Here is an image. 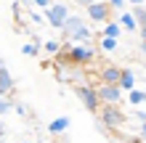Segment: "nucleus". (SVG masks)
<instances>
[{"instance_id": "nucleus-1", "label": "nucleus", "mask_w": 146, "mask_h": 143, "mask_svg": "<svg viewBox=\"0 0 146 143\" xmlns=\"http://www.w3.org/2000/svg\"><path fill=\"white\" fill-rule=\"evenodd\" d=\"M58 56L66 58V61L74 64V66H88V64H93V58H96V48H93L88 40H82V43H72V45H69V40H66V43H61Z\"/></svg>"}, {"instance_id": "nucleus-2", "label": "nucleus", "mask_w": 146, "mask_h": 143, "mask_svg": "<svg viewBox=\"0 0 146 143\" xmlns=\"http://www.w3.org/2000/svg\"><path fill=\"white\" fill-rule=\"evenodd\" d=\"M64 35H66V40L69 43H82V40H90V27L85 24V19L82 16H77V13H69L66 16V21H64Z\"/></svg>"}, {"instance_id": "nucleus-3", "label": "nucleus", "mask_w": 146, "mask_h": 143, "mask_svg": "<svg viewBox=\"0 0 146 143\" xmlns=\"http://www.w3.org/2000/svg\"><path fill=\"white\" fill-rule=\"evenodd\" d=\"M98 119L104 127L109 130H119L125 125V114H122V109H119V103H101L98 109Z\"/></svg>"}, {"instance_id": "nucleus-4", "label": "nucleus", "mask_w": 146, "mask_h": 143, "mask_svg": "<svg viewBox=\"0 0 146 143\" xmlns=\"http://www.w3.org/2000/svg\"><path fill=\"white\" fill-rule=\"evenodd\" d=\"M42 13H45V24L53 29H61L66 16H69V5L64 3V0H53L48 8H42Z\"/></svg>"}, {"instance_id": "nucleus-5", "label": "nucleus", "mask_w": 146, "mask_h": 143, "mask_svg": "<svg viewBox=\"0 0 146 143\" xmlns=\"http://www.w3.org/2000/svg\"><path fill=\"white\" fill-rule=\"evenodd\" d=\"M74 93H77V98L82 101V106L88 109V111H98V109H101L98 90L93 88V85H77V88H74Z\"/></svg>"}, {"instance_id": "nucleus-6", "label": "nucleus", "mask_w": 146, "mask_h": 143, "mask_svg": "<svg viewBox=\"0 0 146 143\" xmlns=\"http://www.w3.org/2000/svg\"><path fill=\"white\" fill-rule=\"evenodd\" d=\"M85 13H88L90 21H109L111 19V3L109 0H93V3L85 5Z\"/></svg>"}, {"instance_id": "nucleus-7", "label": "nucleus", "mask_w": 146, "mask_h": 143, "mask_svg": "<svg viewBox=\"0 0 146 143\" xmlns=\"http://www.w3.org/2000/svg\"><path fill=\"white\" fill-rule=\"evenodd\" d=\"M96 90H98L101 103H119V101H122V93H125L117 82H101V85H96Z\"/></svg>"}, {"instance_id": "nucleus-8", "label": "nucleus", "mask_w": 146, "mask_h": 143, "mask_svg": "<svg viewBox=\"0 0 146 143\" xmlns=\"http://www.w3.org/2000/svg\"><path fill=\"white\" fill-rule=\"evenodd\" d=\"M69 127H72V119H69V117H56L53 122H48V132H50V135H64Z\"/></svg>"}, {"instance_id": "nucleus-9", "label": "nucleus", "mask_w": 146, "mask_h": 143, "mask_svg": "<svg viewBox=\"0 0 146 143\" xmlns=\"http://www.w3.org/2000/svg\"><path fill=\"white\" fill-rule=\"evenodd\" d=\"M119 74H122V66L106 64L104 69H101V82H119Z\"/></svg>"}, {"instance_id": "nucleus-10", "label": "nucleus", "mask_w": 146, "mask_h": 143, "mask_svg": "<svg viewBox=\"0 0 146 143\" xmlns=\"http://www.w3.org/2000/svg\"><path fill=\"white\" fill-rule=\"evenodd\" d=\"M117 85L122 88L125 93H127V90H133V88H135V72H133V69H122V74H119V82H117Z\"/></svg>"}, {"instance_id": "nucleus-11", "label": "nucleus", "mask_w": 146, "mask_h": 143, "mask_svg": "<svg viewBox=\"0 0 146 143\" xmlns=\"http://www.w3.org/2000/svg\"><path fill=\"white\" fill-rule=\"evenodd\" d=\"M11 90H13V77H11V72L3 66V69H0V96H8Z\"/></svg>"}, {"instance_id": "nucleus-12", "label": "nucleus", "mask_w": 146, "mask_h": 143, "mask_svg": "<svg viewBox=\"0 0 146 143\" xmlns=\"http://www.w3.org/2000/svg\"><path fill=\"white\" fill-rule=\"evenodd\" d=\"M127 103L130 106H143L146 103V90H141V88L127 90Z\"/></svg>"}, {"instance_id": "nucleus-13", "label": "nucleus", "mask_w": 146, "mask_h": 143, "mask_svg": "<svg viewBox=\"0 0 146 143\" xmlns=\"http://www.w3.org/2000/svg\"><path fill=\"white\" fill-rule=\"evenodd\" d=\"M117 45H119V37H109V35H101V43H98V48L104 50V53H111V50H117Z\"/></svg>"}, {"instance_id": "nucleus-14", "label": "nucleus", "mask_w": 146, "mask_h": 143, "mask_svg": "<svg viewBox=\"0 0 146 143\" xmlns=\"http://www.w3.org/2000/svg\"><path fill=\"white\" fill-rule=\"evenodd\" d=\"M101 35L119 37V35H122V24H119V21H104V29H101Z\"/></svg>"}, {"instance_id": "nucleus-15", "label": "nucleus", "mask_w": 146, "mask_h": 143, "mask_svg": "<svg viewBox=\"0 0 146 143\" xmlns=\"http://www.w3.org/2000/svg\"><path fill=\"white\" fill-rule=\"evenodd\" d=\"M119 24H122V29H127V32H135V29L141 27L138 19H135L133 13H122V16H119Z\"/></svg>"}, {"instance_id": "nucleus-16", "label": "nucleus", "mask_w": 146, "mask_h": 143, "mask_svg": "<svg viewBox=\"0 0 146 143\" xmlns=\"http://www.w3.org/2000/svg\"><path fill=\"white\" fill-rule=\"evenodd\" d=\"M58 50H61V40H45L42 43V53L45 56H58Z\"/></svg>"}, {"instance_id": "nucleus-17", "label": "nucleus", "mask_w": 146, "mask_h": 143, "mask_svg": "<svg viewBox=\"0 0 146 143\" xmlns=\"http://www.w3.org/2000/svg\"><path fill=\"white\" fill-rule=\"evenodd\" d=\"M21 53H24V56H37V53H40V45H37V43H24V45H21Z\"/></svg>"}, {"instance_id": "nucleus-18", "label": "nucleus", "mask_w": 146, "mask_h": 143, "mask_svg": "<svg viewBox=\"0 0 146 143\" xmlns=\"http://www.w3.org/2000/svg\"><path fill=\"white\" fill-rule=\"evenodd\" d=\"M11 109H13V101L8 98V96H0V117H3V114H8Z\"/></svg>"}, {"instance_id": "nucleus-19", "label": "nucleus", "mask_w": 146, "mask_h": 143, "mask_svg": "<svg viewBox=\"0 0 146 143\" xmlns=\"http://www.w3.org/2000/svg\"><path fill=\"white\" fill-rule=\"evenodd\" d=\"M133 16L138 19V24H146V8L143 5H133Z\"/></svg>"}, {"instance_id": "nucleus-20", "label": "nucleus", "mask_w": 146, "mask_h": 143, "mask_svg": "<svg viewBox=\"0 0 146 143\" xmlns=\"http://www.w3.org/2000/svg\"><path fill=\"white\" fill-rule=\"evenodd\" d=\"M13 111L19 114V117H27V114H29V111H27V106H24V103H13Z\"/></svg>"}, {"instance_id": "nucleus-21", "label": "nucleus", "mask_w": 146, "mask_h": 143, "mask_svg": "<svg viewBox=\"0 0 146 143\" xmlns=\"http://www.w3.org/2000/svg\"><path fill=\"white\" fill-rule=\"evenodd\" d=\"M32 3H35L37 8H48L50 3H53V0H32Z\"/></svg>"}, {"instance_id": "nucleus-22", "label": "nucleus", "mask_w": 146, "mask_h": 143, "mask_svg": "<svg viewBox=\"0 0 146 143\" xmlns=\"http://www.w3.org/2000/svg\"><path fill=\"white\" fill-rule=\"evenodd\" d=\"M109 3H111V8H122L127 0H109Z\"/></svg>"}, {"instance_id": "nucleus-23", "label": "nucleus", "mask_w": 146, "mask_h": 143, "mask_svg": "<svg viewBox=\"0 0 146 143\" xmlns=\"http://www.w3.org/2000/svg\"><path fill=\"white\" fill-rule=\"evenodd\" d=\"M135 119H138V122H146V111H141V109H138V111H135Z\"/></svg>"}, {"instance_id": "nucleus-24", "label": "nucleus", "mask_w": 146, "mask_h": 143, "mask_svg": "<svg viewBox=\"0 0 146 143\" xmlns=\"http://www.w3.org/2000/svg\"><path fill=\"white\" fill-rule=\"evenodd\" d=\"M69 3H74V5H88V3H93V0H69Z\"/></svg>"}, {"instance_id": "nucleus-25", "label": "nucleus", "mask_w": 146, "mask_h": 143, "mask_svg": "<svg viewBox=\"0 0 146 143\" xmlns=\"http://www.w3.org/2000/svg\"><path fill=\"white\" fill-rule=\"evenodd\" d=\"M141 138L146 140V122H141Z\"/></svg>"}, {"instance_id": "nucleus-26", "label": "nucleus", "mask_w": 146, "mask_h": 143, "mask_svg": "<svg viewBox=\"0 0 146 143\" xmlns=\"http://www.w3.org/2000/svg\"><path fill=\"white\" fill-rule=\"evenodd\" d=\"M141 53H143V56H146V37H143V40H141Z\"/></svg>"}, {"instance_id": "nucleus-27", "label": "nucleus", "mask_w": 146, "mask_h": 143, "mask_svg": "<svg viewBox=\"0 0 146 143\" xmlns=\"http://www.w3.org/2000/svg\"><path fill=\"white\" fill-rule=\"evenodd\" d=\"M127 3H133V5H143L146 0H127Z\"/></svg>"}, {"instance_id": "nucleus-28", "label": "nucleus", "mask_w": 146, "mask_h": 143, "mask_svg": "<svg viewBox=\"0 0 146 143\" xmlns=\"http://www.w3.org/2000/svg\"><path fill=\"white\" fill-rule=\"evenodd\" d=\"M141 37H146V24H141Z\"/></svg>"}, {"instance_id": "nucleus-29", "label": "nucleus", "mask_w": 146, "mask_h": 143, "mask_svg": "<svg viewBox=\"0 0 146 143\" xmlns=\"http://www.w3.org/2000/svg\"><path fill=\"white\" fill-rule=\"evenodd\" d=\"M19 3H21V5H29V3H32V0H19Z\"/></svg>"}, {"instance_id": "nucleus-30", "label": "nucleus", "mask_w": 146, "mask_h": 143, "mask_svg": "<svg viewBox=\"0 0 146 143\" xmlns=\"http://www.w3.org/2000/svg\"><path fill=\"white\" fill-rule=\"evenodd\" d=\"M3 66H5V64H3V58H0V69H3Z\"/></svg>"}]
</instances>
